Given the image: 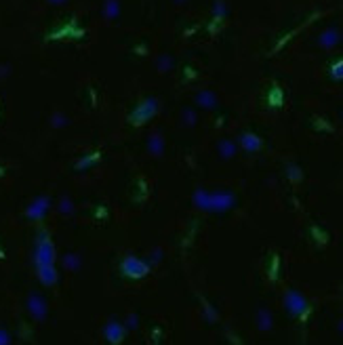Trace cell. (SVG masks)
I'll return each mask as SVG.
<instances>
[{
    "label": "cell",
    "mask_w": 343,
    "mask_h": 345,
    "mask_svg": "<svg viewBox=\"0 0 343 345\" xmlns=\"http://www.w3.org/2000/svg\"><path fill=\"white\" fill-rule=\"evenodd\" d=\"M156 112H158V101L156 99H144V101H139V105L131 112L129 122L133 124V127H139V124H144L146 120H150Z\"/></svg>",
    "instance_id": "cell-1"
},
{
    "label": "cell",
    "mask_w": 343,
    "mask_h": 345,
    "mask_svg": "<svg viewBox=\"0 0 343 345\" xmlns=\"http://www.w3.org/2000/svg\"><path fill=\"white\" fill-rule=\"evenodd\" d=\"M84 36V30L82 27H78L76 19H70L66 21L64 25H61L59 30H55V32H51L49 36H46V40H59V38H82Z\"/></svg>",
    "instance_id": "cell-2"
},
{
    "label": "cell",
    "mask_w": 343,
    "mask_h": 345,
    "mask_svg": "<svg viewBox=\"0 0 343 345\" xmlns=\"http://www.w3.org/2000/svg\"><path fill=\"white\" fill-rule=\"evenodd\" d=\"M122 274L129 278H144L148 274V265L137 257H127L122 261Z\"/></svg>",
    "instance_id": "cell-3"
},
{
    "label": "cell",
    "mask_w": 343,
    "mask_h": 345,
    "mask_svg": "<svg viewBox=\"0 0 343 345\" xmlns=\"http://www.w3.org/2000/svg\"><path fill=\"white\" fill-rule=\"evenodd\" d=\"M287 307L293 311V313H303L305 309H307V303H305V299L301 295H297V293H287Z\"/></svg>",
    "instance_id": "cell-4"
},
{
    "label": "cell",
    "mask_w": 343,
    "mask_h": 345,
    "mask_svg": "<svg viewBox=\"0 0 343 345\" xmlns=\"http://www.w3.org/2000/svg\"><path fill=\"white\" fill-rule=\"evenodd\" d=\"M339 40H341V34H339V30H335V27H331V30H326V32H322L320 38H318L320 46H324V49H331V46H335Z\"/></svg>",
    "instance_id": "cell-5"
},
{
    "label": "cell",
    "mask_w": 343,
    "mask_h": 345,
    "mask_svg": "<svg viewBox=\"0 0 343 345\" xmlns=\"http://www.w3.org/2000/svg\"><path fill=\"white\" fill-rule=\"evenodd\" d=\"M282 101H284L282 89H280L276 82H272V89H270V93H268V103H270V107H282Z\"/></svg>",
    "instance_id": "cell-6"
},
{
    "label": "cell",
    "mask_w": 343,
    "mask_h": 345,
    "mask_svg": "<svg viewBox=\"0 0 343 345\" xmlns=\"http://www.w3.org/2000/svg\"><path fill=\"white\" fill-rule=\"evenodd\" d=\"M240 143H242L248 152H253V150H259V148H261V139H259L255 133H242V135H240Z\"/></svg>",
    "instance_id": "cell-7"
},
{
    "label": "cell",
    "mask_w": 343,
    "mask_h": 345,
    "mask_svg": "<svg viewBox=\"0 0 343 345\" xmlns=\"http://www.w3.org/2000/svg\"><path fill=\"white\" fill-rule=\"evenodd\" d=\"M198 103L200 105H205V107H215L217 105V99L211 91H202L200 95H198Z\"/></svg>",
    "instance_id": "cell-8"
},
{
    "label": "cell",
    "mask_w": 343,
    "mask_h": 345,
    "mask_svg": "<svg viewBox=\"0 0 343 345\" xmlns=\"http://www.w3.org/2000/svg\"><path fill=\"white\" fill-rule=\"evenodd\" d=\"M331 78L333 80H343V59H337L331 66Z\"/></svg>",
    "instance_id": "cell-9"
},
{
    "label": "cell",
    "mask_w": 343,
    "mask_h": 345,
    "mask_svg": "<svg viewBox=\"0 0 343 345\" xmlns=\"http://www.w3.org/2000/svg\"><path fill=\"white\" fill-rule=\"evenodd\" d=\"M105 13H107V17H116L118 15V3L116 0H107L105 3Z\"/></svg>",
    "instance_id": "cell-10"
},
{
    "label": "cell",
    "mask_w": 343,
    "mask_h": 345,
    "mask_svg": "<svg viewBox=\"0 0 343 345\" xmlns=\"http://www.w3.org/2000/svg\"><path fill=\"white\" fill-rule=\"evenodd\" d=\"M314 127L316 129H324V131H333V127L324 118H314Z\"/></svg>",
    "instance_id": "cell-11"
},
{
    "label": "cell",
    "mask_w": 343,
    "mask_h": 345,
    "mask_svg": "<svg viewBox=\"0 0 343 345\" xmlns=\"http://www.w3.org/2000/svg\"><path fill=\"white\" fill-rule=\"evenodd\" d=\"M261 326H263V328H268V326H270V318H268V313H263V311H261Z\"/></svg>",
    "instance_id": "cell-12"
},
{
    "label": "cell",
    "mask_w": 343,
    "mask_h": 345,
    "mask_svg": "<svg viewBox=\"0 0 343 345\" xmlns=\"http://www.w3.org/2000/svg\"><path fill=\"white\" fill-rule=\"evenodd\" d=\"M51 3H61V0H51Z\"/></svg>",
    "instance_id": "cell-13"
},
{
    "label": "cell",
    "mask_w": 343,
    "mask_h": 345,
    "mask_svg": "<svg viewBox=\"0 0 343 345\" xmlns=\"http://www.w3.org/2000/svg\"><path fill=\"white\" fill-rule=\"evenodd\" d=\"M179 3H183V0H179Z\"/></svg>",
    "instance_id": "cell-14"
}]
</instances>
